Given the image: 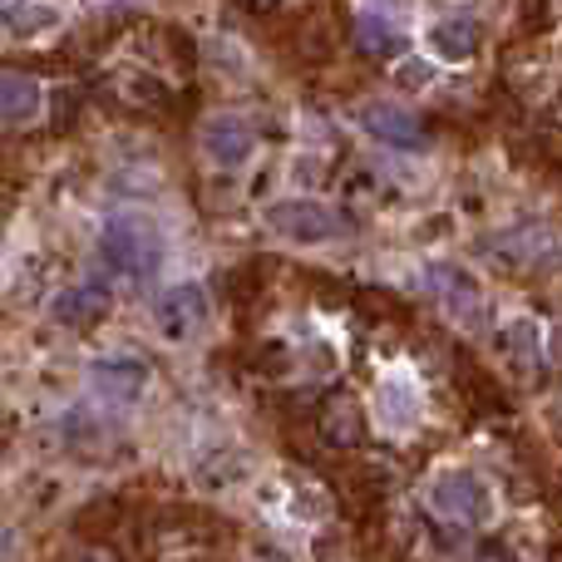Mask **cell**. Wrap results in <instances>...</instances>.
Returning <instances> with one entry per match:
<instances>
[{
    "instance_id": "obj_7",
    "label": "cell",
    "mask_w": 562,
    "mask_h": 562,
    "mask_svg": "<svg viewBox=\"0 0 562 562\" xmlns=\"http://www.w3.org/2000/svg\"><path fill=\"white\" fill-rule=\"evenodd\" d=\"M89 385H94L104 400H114V405H134V400L148 390V366L134 356H104L89 366Z\"/></svg>"
},
{
    "instance_id": "obj_10",
    "label": "cell",
    "mask_w": 562,
    "mask_h": 562,
    "mask_svg": "<svg viewBox=\"0 0 562 562\" xmlns=\"http://www.w3.org/2000/svg\"><path fill=\"white\" fill-rule=\"evenodd\" d=\"M65 20V10L59 5H45V0H5V25H10V40H30V35H40V30H49V25H59Z\"/></svg>"
},
{
    "instance_id": "obj_11",
    "label": "cell",
    "mask_w": 562,
    "mask_h": 562,
    "mask_svg": "<svg viewBox=\"0 0 562 562\" xmlns=\"http://www.w3.org/2000/svg\"><path fill=\"white\" fill-rule=\"evenodd\" d=\"M104 291L99 286H69V291H59L55 296V321L59 326H85V321H94V316H104Z\"/></svg>"
},
{
    "instance_id": "obj_14",
    "label": "cell",
    "mask_w": 562,
    "mask_h": 562,
    "mask_svg": "<svg viewBox=\"0 0 562 562\" xmlns=\"http://www.w3.org/2000/svg\"><path fill=\"white\" fill-rule=\"evenodd\" d=\"M395 40H400V35L385 25V20H375V15H360V45H366V49H380V55H385V49L395 45Z\"/></svg>"
},
{
    "instance_id": "obj_3",
    "label": "cell",
    "mask_w": 562,
    "mask_h": 562,
    "mask_svg": "<svg viewBox=\"0 0 562 562\" xmlns=\"http://www.w3.org/2000/svg\"><path fill=\"white\" fill-rule=\"evenodd\" d=\"M429 504L435 514L454 518L464 528H484L494 518V488L474 474V469H445V474L429 484Z\"/></svg>"
},
{
    "instance_id": "obj_4",
    "label": "cell",
    "mask_w": 562,
    "mask_h": 562,
    "mask_svg": "<svg viewBox=\"0 0 562 562\" xmlns=\"http://www.w3.org/2000/svg\"><path fill=\"white\" fill-rule=\"evenodd\" d=\"M148 316H154V330L168 346H183V340H193L207 326V291L198 281H178L164 296H154Z\"/></svg>"
},
{
    "instance_id": "obj_2",
    "label": "cell",
    "mask_w": 562,
    "mask_h": 562,
    "mask_svg": "<svg viewBox=\"0 0 562 562\" xmlns=\"http://www.w3.org/2000/svg\"><path fill=\"white\" fill-rule=\"evenodd\" d=\"M267 227H272L281 243L321 247V243L346 237L350 233V217L336 213L330 203H316V198H281V203L267 207Z\"/></svg>"
},
{
    "instance_id": "obj_13",
    "label": "cell",
    "mask_w": 562,
    "mask_h": 562,
    "mask_svg": "<svg viewBox=\"0 0 562 562\" xmlns=\"http://www.w3.org/2000/svg\"><path fill=\"white\" fill-rule=\"evenodd\" d=\"M380 409H385L390 425H409V419H415V395H409L400 380H390V385L380 390Z\"/></svg>"
},
{
    "instance_id": "obj_8",
    "label": "cell",
    "mask_w": 562,
    "mask_h": 562,
    "mask_svg": "<svg viewBox=\"0 0 562 562\" xmlns=\"http://www.w3.org/2000/svg\"><path fill=\"white\" fill-rule=\"evenodd\" d=\"M203 154L213 158L217 168H237L252 158V128L233 114H217L203 124Z\"/></svg>"
},
{
    "instance_id": "obj_12",
    "label": "cell",
    "mask_w": 562,
    "mask_h": 562,
    "mask_svg": "<svg viewBox=\"0 0 562 562\" xmlns=\"http://www.w3.org/2000/svg\"><path fill=\"white\" fill-rule=\"evenodd\" d=\"M0 94H5V124H30L40 114V104H45V89L30 75H5Z\"/></svg>"
},
{
    "instance_id": "obj_15",
    "label": "cell",
    "mask_w": 562,
    "mask_h": 562,
    "mask_svg": "<svg viewBox=\"0 0 562 562\" xmlns=\"http://www.w3.org/2000/svg\"><path fill=\"white\" fill-rule=\"evenodd\" d=\"M429 79H435V65H425V59H419V69H400V85L405 89H419V85H429Z\"/></svg>"
},
{
    "instance_id": "obj_1",
    "label": "cell",
    "mask_w": 562,
    "mask_h": 562,
    "mask_svg": "<svg viewBox=\"0 0 562 562\" xmlns=\"http://www.w3.org/2000/svg\"><path fill=\"white\" fill-rule=\"evenodd\" d=\"M99 257H104V267L114 277L144 286V281L164 267V243H158L154 223H144V217H134V213H119L99 227Z\"/></svg>"
},
{
    "instance_id": "obj_9",
    "label": "cell",
    "mask_w": 562,
    "mask_h": 562,
    "mask_svg": "<svg viewBox=\"0 0 562 562\" xmlns=\"http://www.w3.org/2000/svg\"><path fill=\"white\" fill-rule=\"evenodd\" d=\"M425 45L439 65H464V59H474V49H479V25L474 20H459V15L439 20V25L425 30Z\"/></svg>"
},
{
    "instance_id": "obj_6",
    "label": "cell",
    "mask_w": 562,
    "mask_h": 562,
    "mask_svg": "<svg viewBox=\"0 0 562 562\" xmlns=\"http://www.w3.org/2000/svg\"><path fill=\"white\" fill-rule=\"evenodd\" d=\"M360 128H366L375 144H390V148H400V154H419V148H425V124H419L405 104H380L375 99V104L360 109Z\"/></svg>"
},
{
    "instance_id": "obj_5",
    "label": "cell",
    "mask_w": 562,
    "mask_h": 562,
    "mask_svg": "<svg viewBox=\"0 0 562 562\" xmlns=\"http://www.w3.org/2000/svg\"><path fill=\"white\" fill-rule=\"evenodd\" d=\"M429 281H435L439 306L449 311V321H454V326H464V330L484 326V286H479L464 267L439 262V267H429Z\"/></svg>"
}]
</instances>
